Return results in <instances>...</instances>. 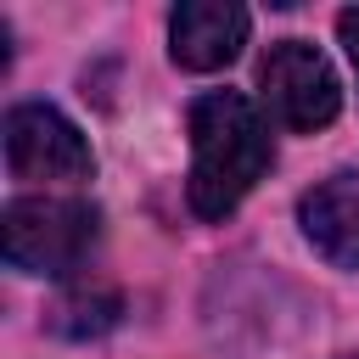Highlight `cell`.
I'll return each instance as SVG.
<instances>
[{
  "label": "cell",
  "instance_id": "3957f363",
  "mask_svg": "<svg viewBox=\"0 0 359 359\" xmlns=\"http://www.w3.org/2000/svg\"><path fill=\"white\" fill-rule=\"evenodd\" d=\"M258 84H264V101L269 112L297 129V135H314L337 118L342 107V90H337V73L331 62L309 45V39H275L258 62Z\"/></svg>",
  "mask_w": 359,
  "mask_h": 359
},
{
  "label": "cell",
  "instance_id": "6da1fadb",
  "mask_svg": "<svg viewBox=\"0 0 359 359\" xmlns=\"http://www.w3.org/2000/svg\"><path fill=\"white\" fill-rule=\"evenodd\" d=\"M191 123V208L224 219L269 168V129L241 90H208L185 112Z\"/></svg>",
  "mask_w": 359,
  "mask_h": 359
},
{
  "label": "cell",
  "instance_id": "5b68a950",
  "mask_svg": "<svg viewBox=\"0 0 359 359\" xmlns=\"http://www.w3.org/2000/svg\"><path fill=\"white\" fill-rule=\"evenodd\" d=\"M168 39H174V62L191 73L230 67L247 45V11L230 0H185L168 17Z\"/></svg>",
  "mask_w": 359,
  "mask_h": 359
},
{
  "label": "cell",
  "instance_id": "277c9868",
  "mask_svg": "<svg viewBox=\"0 0 359 359\" xmlns=\"http://www.w3.org/2000/svg\"><path fill=\"white\" fill-rule=\"evenodd\" d=\"M6 168L28 185H67L90 174V146L56 107L22 101L6 112Z\"/></svg>",
  "mask_w": 359,
  "mask_h": 359
},
{
  "label": "cell",
  "instance_id": "ba28073f",
  "mask_svg": "<svg viewBox=\"0 0 359 359\" xmlns=\"http://www.w3.org/2000/svg\"><path fill=\"white\" fill-rule=\"evenodd\" d=\"M337 28H342V45H348L353 73H359V6H353V11H342V17H337Z\"/></svg>",
  "mask_w": 359,
  "mask_h": 359
},
{
  "label": "cell",
  "instance_id": "8992f818",
  "mask_svg": "<svg viewBox=\"0 0 359 359\" xmlns=\"http://www.w3.org/2000/svg\"><path fill=\"white\" fill-rule=\"evenodd\" d=\"M297 219H303L309 241H314L331 264L359 269V168L325 174L314 191H303Z\"/></svg>",
  "mask_w": 359,
  "mask_h": 359
},
{
  "label": "cell",
  "instance_id": "52a82bcc",
  "mask_svg": "<svg viewBox=\"0 0 359 359\" xmlns=\"http://www.w3.org/2000/svg\"><path fill=\"white\" fill-rule=\"evenodd\" d=\"M118 314H123V303H118L112 286H79L50 309V325L67 331V337H101V331L118 325Z\"/></svg>",
  "mask_w": 359,
  "mask_h": 359
},
{
  "label": "cell",
  "instance_id": "7a4b0ae2",
  "mask_svg": "<svg viewBox=\"0 0 359 359\" xmlns=\"http://www.w3.org/2000/svg\"><path fill=\"white\" fill-rule=\"evenodd\" d=\"M6 264L22 275H73L84 269L95 236H101V213L79 196H17L6 202Z\"/></svg>",
  "mask_w": 359,
  "mask_h": 359
}]
</instances>
